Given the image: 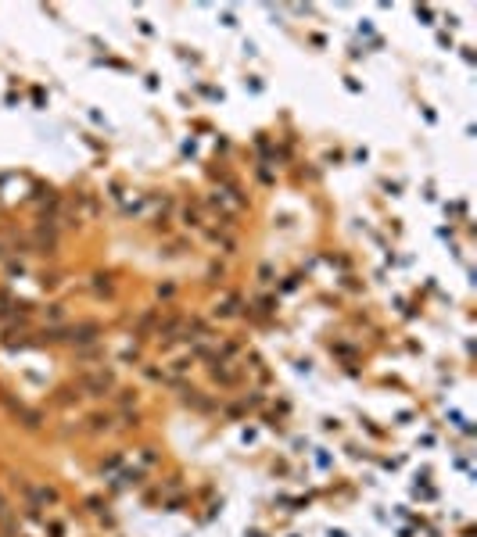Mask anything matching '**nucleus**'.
Returning a JSON list of instances; mask_svg holds the SVG:
<instances>
[{"instance_id":"1","label":"nucleus","mask_w":477,"mask_h":537,"mask_svg":"<svg viewBox=\"0 0 477 537\" xmlns=\"http://www.w3.org/2000/svg\"><path fill=\"white\" fill-rule=\"evenodd\" d=\"M79 387H83L86 394H104V391H111V372H104V369L86 372L83 380H79Z\"/></svg>"},{"instance_id":"2","label":"nucleus","mask_w":477,"mask_h":537,"mask_svg":"<svg viewBox=\"0 0 477 537\" xmlns=\"http://www.w3.org/2000/svg\"><path fill=\"white\" fill-rule=\"evenodd\" d=\"M8 512V505H4V498H0V516H4Z\"/></svg>"}]
</instances>
